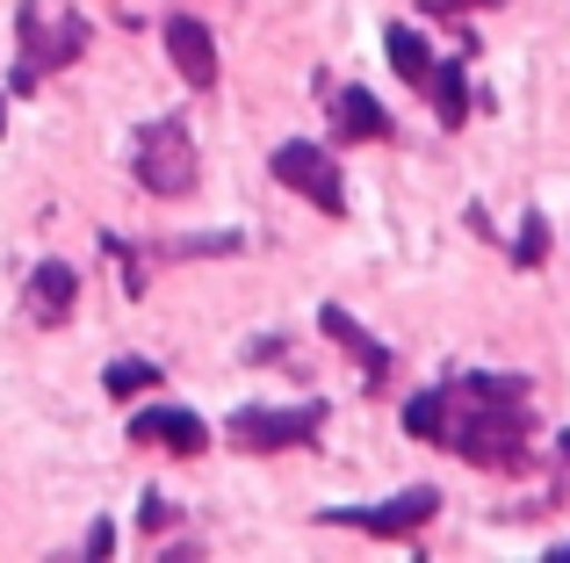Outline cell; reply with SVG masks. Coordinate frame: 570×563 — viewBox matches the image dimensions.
Returning a JSON list of instances; mask_svg holds the SVG:
<instances>
[{"label":"cell","instance_id":"obj_1","mask_svg":"<svg viewBox=\"0 0 570 563\" xmlns=\"http://www.w3.org/2000/svg\"><path fill=\"white\" fill-rule=\"evenodd\" d=\"M441 448H455L476 470H520L528 463V383L520 376H462L441 383Z\"/></svg>","mask_w":570,"mask_h":563},{"label":"cell","instance_id":"obj_2","mask_svg":"<svg viewBox=\"0 0 570 563\" xmlns=\"http://www.w3.org/2000/svg\"><path fill=\"white\" fill-rule=\"evenodd\" d=\"M14 72H8V95H29V87L43 80V72L72 66V58L87 51V22L80 14H43V0H22L14 8Z\"/></svg>","mask_w":570,"mask_h":563},{"label":"cell","instance_id":"obj_3","mask_svg":"<svg viewBox=\"0 0 570 563\" xmlns=\"http://www.w3.org/2000/svg\"><path fill=\"white\" fill-rule=\"evenodd\" d=\"M130 167H138V181L153 188V196H188L195 188V138L174 116H159V124H145L138 130V152H130Z\"/></svg>","mask_w":570,"mask_h":563},{"label":"cell","instance_id":"obj_4","mask_svg":"<svg viewBox=\"0 0 570 563\" xmlns=\"http://www.w3.org/2000/svg\"><path fill=\"white\" fill-rule=\"evenodd\" d=\"M275 181L282 188H296L304 203H318L325 217H347V181H340V159L325 152V145H304V138H289V145H275Z\"/></svg>","mask_w":570,"mask_h":563},{"label":"cell","instance_id":"obj_5","mask_svg":"<svg viewBox=\"0 0 570 563\" xmlns=\"http://www.w3.org/2000/svg\"><path fill=\"white\" fill-rule=\"evenodd\" d=\"M325 426V405H246L232 412V448H253V455H275V448H304V441H318Z\"/></svg>","mask_w":570,"mask_h":563},{"label":"cell","instance_id":"obj_6","mask_svg":"<svg viewBox=\"0 0 570 563\" xmlns=\"http://www.w3.org/2000/svg\"><path fill=\"white\" fill-rule=\"evenodd\" d=\"M433 513H441V492H433V484H412V492L383 498V506H333V513H325V527H362V535L404 542V535H419Z\"/></svg>","mask_w":570,"mask_h":563},{"label":"cell","instance_id":"obj_7","mask_svg":"<svg viewBox=\"0 0 570 563\" xmlns=\"http://www.w3.org/2000/svg\"><path fill=\"white\" fill-rule=\"evenodd\" d=\"M130 441H145V448H174V455H203L209 426L195 419L188 405H145L138 419H130Z\"/></svg>","mask_w":570,"mask_h":563},{"label":"cell","instance_id":"obj_8","mask_svg":"<svg viewBox=\"0 0 570 563\" xmlns=\"http://www.w3.org/2000/svg\"><path fill=\"white\" fill-rule=\"evenodd\" d=\"M167 58H174V72H181L195 95L217 87V37H209L195 14H174V22H167Z\"/></svg>","mask_w":570,"mask_h":563},{"label":"cell","instance_id":"obj_9","mask_svg":"<svg viewBox=\"0 0 570 563\" xmlns=\"http://www.w3.org/2000/svg\"><path fill=\"white\" fill-rule=\"evenodd\" d=\"M318 325H325V333H333V339H340V347H347V354H354V362H362V376H368V391H383V376H390V347H383V339H376V333H368V325H362V318H354V310H347V304H325V310H318Z\"/></svg>","mask_w":570,"mask_h":563},{"label":"cell","instance_id":"obj_10","mask_svg":"<svg viewBox=\"0 0 570 563\" xmlns=\"http://www.w3.org/2000/svg\"><path fill=\"white\" fill-rule=\"evenodd\" d=\"M72 296H80V275L66 260H37V275H29V325H66Z\"/></svg>","mask_w":570,"mask_h":563},{"label":"cell","instance_id":"obj_11","mask_svg":"<svg viewBox=\"0 0 570 563\" xmlns=\"http://www.w3.org/2000/svg\"><path fill=\"white\" fill-rule=\"evenodd\" d=\"M333 124H340V138H354V145H383L390 138V116H383V101L368 95V87H340Z\"/></svg>","mask_w":570,"mask_h":563},{"label":"cell","instance_id":"obj_12","mask_svg":"<svg viewBox=\"0 0 570 563\" xmlns=\"http://www.w3.org/2000/svg\"><path fill=\"white\" fill-rule=\"evenodd\" d=\"M383 51H390V66H397V80L426 87V72H433V51H426V37H419L412 22H390V29H383Z\"/></svg>","mask_w":570,"mask_h":563},{"label":"cell","instance_id":"obj_13","mask_svg":"<svg viewBox=\"0 0 570 563\" xmlns=\"http://www.w3.org/2000/svg\"><path fill=\"white\" fill-rule=\"evenodd\" d=\"M426 87H433V116H441V130H455L462 116H470V80H462V66H433Z\"/></svg>","mask_w":570,"mask_h":563},{"label":"cell","instance_id":"obj_14","mask_svg":"<svg viewBox=\"0 0 570 563\" xmlns=\"http://www.w3.org/2000/svg\"><path fill=\"white\" fill-rule=\"evenodd\" d=\"M153 383H159L153 362H109V368H101V391H109L116 405H124V397H145Z\"/></svg>","mask_w":570,"mask_h":563},{"label":"cell","instance_id":"obj_15","mask_svg":"<svg viewBox=\"0 0 570 563\" xmlns=\"http://www.w3.org/2000/svg\"><path fill=\"white\" fill-rule=\"evenodd\" d=\"M441 412H448V397H441V391H419L412 405H404V434H419V441H441Z\"/></svg>","mask_w":570,"mask_h":563},{"label":"cell","instance_id":"obj_16","mask_svg":"<svg viewBox=\"0 0 570 563\" xmlns=\"http://www.w3.org/2000/svg\"><path fill=\"white\" fill-rule=\"evenodd\" d=\"M542 254H549V225H542V210H528V225L513 239V260L520 268H542Z\"/></svg>","mask_w":570,"mask_h":563},{"label":"cell","instance_id":"obj_17","mask_svg":"<svg viewBox=\"0 0 570 563\" xmlns=\"http://www.w3.org/2000/svg\"><path fill=\"white\" fill-rule=\"evenodd\" d=\"M116 550V521H95L87 527V556H109Z\"/></svg>","mask_w":570,"mask_h":563},{"label":"cell","instance_id":"obj_18","mask_svg":"<svg viewBox=\"0 0 570 563\" xmlns=\"http://www.w3.org/2000/svg\"><path fill=\"white\" fill-rule=\"evenodd\" d=\"M145 527H153V535H159V527H174V506L159 492H153V506H145Z\"/></svg>","mask_w":570,"mask_h":563},{"label":"cell","instance_id":"obj_19","mask_svg":"<svg viewBox=\"0 0 570 563\" xmlns=\"http://www.w3.org/2000/svg\"><path fill=\"white\" fill-rule=\"evenodd\" d=\"M441 8H476V0H441Z\"/></svg>","mask_w":570,"mask_h":563},{"label":"cell","instance_id":"obj_20","mask_svg":"<svg viewBox=\"0 0 570 563\" xmlns=\"http://www.w3.org/2000/svg\"><path fill=\"white\" fill-rule=\"evenodd\" d=\"M557 448H563V463H570V434H563V441H557Z\"/></svg>","mask_w":570,"mask_h":563},{"label":"cell","instance_id":"obj_21","mask_svg":"<svg viewBox=\"0 0 570 563\" xmlns=\"http://www.w3.org/2000/svg\"><path fill=\"white\" fill-rule=\"evenodd\" d=\"M557 563H570V542H563V550H557Z\"/></svg>","mask_w":570,"mask_h":563},{"label":"cell","instance_id":"obj_22","mask_svg":"<svg viewBox=\"0 0 570 563\" xmlns=\"http://www.w3.org/2000/svg\"><path fill=\"white\" fill-rule=\"evenodd\" d=\"M0 124H8V95H0Z\"/></svg>","mask_w":570,"mask_h":563}]
</instances>
